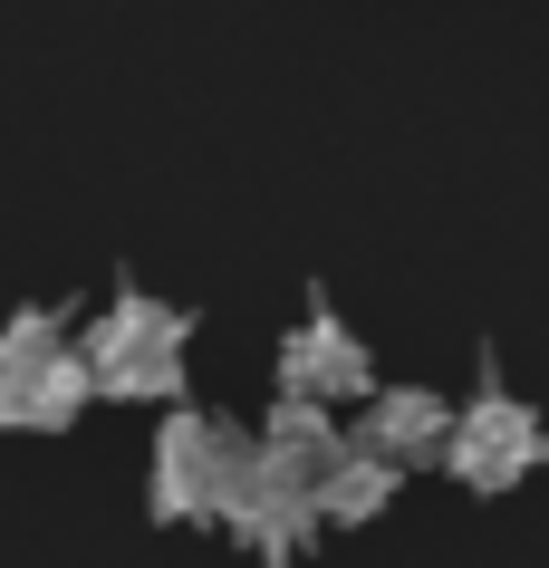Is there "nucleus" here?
Returning a JSON list of instances; mask_svg holds the SVG:
<instances>
[{
	"mask_svg": "<svg viewBox=\"0 0 549 568\" xmlns=\"http://www.w3.org/2000/svg\"><path fill=\"white\" fill-rule=\"evenodd\" d=\"M88 395H96L88 357H78V337H68L59 308H20L0 328V424L10 434H59V424H78Z\"/></svg>",
	"mask_w": 549,
	"mask_h": 568,
	"instance_id": "obj_1",
	"label": "nucleus"
},
{
	"mask_svg": "<svg viewBox=\"0 0 549 568\" xmlns=\"http://www.w3.org/2000/svg\"><path fill=\"white\" fill-rule=\"evenodd\" d=\"M88 386L96 395H125V405H164V395H183V357H193V318L164 300H135L125 290L106 318L88 328Z\"/></svg>",
	"mask_w": 549,
	"mask_h": 568,
	"instance_id": "obj_2",
	"label": "nucleus"
},
{
	"mask_svg": "<svg viewBox=\"0 0 549 568\" xmlns=\"http://www.w3.org/2000/svg\"><path fill=\"white\" fill-rule=\"evenodd\" d=\"M242 473H251L242 424L203 415V405H174L164 434H154V520H222Z\"/></svg>",
	"mask_w": 549,
	"mask_h": 568,
	"instance_id": "obj_3",
	"label": "nucleus"
},
{
	"mask_svg": "<svg viewBox=\"0 0 549 568\" xmlns=\"http://www.w3.org/2000/svg\"><path fill=\"white\" fill-rule=\"evenodd\" d=\"M540 453H549V424L520 395H472L444 434V473L462 491H511L520 473H540Z\"/></svg>",
	"mask_w": 549,
	"mask_h": 568,
	"instance_id": "obj_4",
	"label": "nucleus"
},
{
	"mask_svg": "<svg viewBox=\"0 0 549 568\" xmlns=\"http://www.w3.org/2000/svg\"><path fill=\"white\" fill-rule=\"evenodd\" d=\"M279 395H289V405H328V415L376 395V366H366V347L347 337V318L308 308L299 328L279 337Z\"/></svg>",
	"mask_w": 549,
	"mask_h": 568,
	"instance_id": "obj_5",
	"label": "nucleus"
},
{
	"mask_svg": "<svg viewBox=\"0 0 549 568\" xmlns=\"http://www.w3.org/2000/svg\"><path fill=\"white\" fill-rule=\"evenodd\" d=\"M444 434H454V405L434 386H376L357 405V444L386 453L396 473H415V463H444Z\"/></svg>",
	"mask_w": 549,
	"mask_h": 568,
	"instance_id": "obj_6",
	"label": "nucleus"
},
{
	"mask_svg": "<svg viewBox=\"0 0 549 568\" xmlns=\"http://www.w3.org/2000/svg\"><path fill=\"white\" fill-rule=\"evenodd\" d=\"M222 520H232V530H242L271 568H289V549L318 530V501H308L279 463H261V444H251V473H242V491H232V510H222Z\"/></svg>",
	"mask_w": 549,
	"mask_h": 568,
	"instance_id": "obj_7",
	"label": "nucleus"
},
{
	"mask_svg": "<svg viewBox=\"0 0 549 568\" xmlns=\"http://www.w3.org/2000/svg\"><path fill=\"white\" fill-rule=\"evenodd\" d=\"M396 463H386V453H366V444H347L337 453V473L318 481V520H347V530H357V520H376V510L396 501Z\"/></svg>",
	"mask_w": 549,
	"mask_h": 568,
	"instance_id": "obj_8",
	"label": "nucleus"
}]
</instances>
